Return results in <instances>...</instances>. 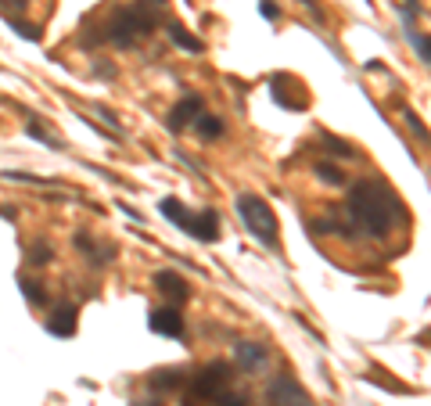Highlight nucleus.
<instances>
[{
    "label": "nucleus",
    "mask_w": 431,
    "mask_h": 406,
    "mask_svg": "<svg viewBox=\"0 0 431 406\" xmlns=\"http://www.w3.org/2000/svg\"><path fill=\"white\" fill-rule=\"evenodd\" d=\"M140 4L151 8V11H162V8H166V0H140Z\"/></svg>",
    "instance_id": "obj_30"
},
{
    "label": "nucleus",
    "mask_w": 431,
    "mask_h": 406,
    "mask_svg": "<svg viewBox=\"0 0 431 406\" xmlns=\"http://www.w3.org/2000/svg\"><path fill=\"white\" fill-rule=\"evenodd\" d=\"M184 234H191L194 241L201 245H212L220 241V216H216V209H201V212H187L180 223H177Z\"/></svg>",
    "instance_id": "obj_6"
},
{
    "label": "nucleus",
    "mask_w": 431,
    "mask_h": 406,
    "mask_svg": "<svg viewBox=\"0 0 431 406\" xmlns=\"http://www.w3.org/2000/svg\"><path fill=\"white\" fill-rule=\"evenodd\" d=\"M191 126H194V133L201 141H220L227 133V119H223V115H212V111H201Z\"/></svg>",
    "instance_id": "obj_13"
},
{
    "label": "nucleus",
    "mask_w": 431,
    "mask_h": 406,
    "mask_svg": "<svg viewBox=\"0 0 431 406\" xmlns=\"http://www.w3.org/2000/svg\"><path fill=\"white\" fill-rule=\"evenodd\" d=\"M406 40L413 43V50H417V57H420V65H427L431 62V50H427V36L413 26V22H406Z\"/></svg>",
    "instance_id": "obj_21"
},
{
    "label": "nucleus",
    "mask_w": 431,
    "mask_h": 406,
    "mask_svg": "<svg viewBox=\"0 0 431 406\" xmlns=\"http://www.w3.org/2000/svg\"><path fill=\"white\" fill-rule=\"evenodd\" d=\"M187 367H162V371H155L151 378H147V388H155L158 395L162 392H177L180 385H187Z\"/></svg>",
    "instance_id": "obj_12"
},
{
    "label": "nucleus",
    "mask_w": 431,
    "mask_h": 406,
    "mask_svg": "<svg viewBox=\"0 0 431 406\" xmlns=\"http://www.w3.org/2000/svg\"><path fill=\"white\" fill-rule=\"evenodd\" d=\"M205 111V101H201V94H187L173 111H169V119H166V126H169V133H184L198 115Z\"/></svg>",
    "instance_id": "obj_8"
},
{
    "label": "nucleus",
    "mask_w": 431,
    "mask_h": 406,
    "mask_svg": "<svg viewBox=\"0 0 431 406\" xmlns=\"http://www.w3.org/2000/svg\"><path fill=\"white\" fill-rule=\"evenodd\" d=\"M345 212H349V219L363 230V234L374 238V241H385L392 234L396 216H403L396 191L385 180H377V177H366V180L352 184Z\"/></svg>",
    "instance_id": "obj_1"
},
{
    "label": "nucleus",
    "mask_w": 431,
    "mask_h": 406,
    "mask_svg": "<svg viewBox=\"0 0 431 406\" xmlns=\"http://www.w3.org/2000/svg\"><path fill=\"white\" fill-rule=\"evenodd\" d=\"M26 133H29L33 141H40V144H47L50 151H62V148H65V144H62L58 137H54L50 130H43V126H40L36 119H29V123H26Z\"/></svg>",
    "instance_id": "obj_20"
},
{
    "label": "nucleus",
    "mask_w": 431,
    "mask_h": 406,
    "mask_svg": "<svg viewBox=\"0 0 431 406\" xmlns=\"http://www.w3.org/2000/svg\"><path fill=\"white\" fill-rule=\"evenodd\" d=\"M259 15L266 22H277L281 18V4H277V0H259Z\"/></svg>",
    "instance_id": "obj_25"
},
{
    "label": "nucleus",
    "mask_w": 431,
    "mask_h": 406,
    "mask_svg": "<svg viewBox=\"0 0 431 406\" xmlns=\"http://www.w3.org/2000/svg\"><path fill=\"white\" fill-rule=\"evenodd\" d=\"M130 406H166V402H162V395H144V399H133Z\"/></svg>",
    "instance_id": "obj_29"
},
{
    "label": "nucleus",
    "mask_w": 431,
    "mask_h": 406,
    "mask_svg": "<svg viewBox=\"0 0 431 406\" xmlns=\"http://www.w3.org/2000/svg\"><path fill=\"white\" fill-rule=\"evenodd\" d=\"M205 406H248V395L245 392H234V388H223V392H216Z\"/></svg>",
    "instance_id": "obj_22"
},
{
    "label": "nucleus",
    "mask_w": 431,
    "mask_h": 406,
    "mask_svg": "<svg viewBox=\"0 0 431 406\" xmlns=\"http://www.w3.org/2000/svg\"><path fill=\"white\" fill-rule=\"evenodd\" d=\"M18 287H22L26 302H29V306H36V309H43V306L50 302L47 284H43V280H36V277H29V273H22V277H18Z\"/></svg>",
    "instance_id": "obj_15"
},
{
    "label": "nucleus",
    "mask_w": 431,
    "mask_h": 406,
    "mask_svg": "<svg viewBox=\"0 0 431 406\" xmlns=\"http://www.w3.org/2000/svg\"><path fill=\"white\" fill-rule=\"evenodd\" d=\"M147 327L155 334H166V338H180L184 334V313L180 306H155L147 313Z\"/></svg>",
    "instance_id": "obj_7"
},
{
    "label": "nucleus",
    "mask_w": 431,
    "mask_h": 406,
    "mask_svg": "<svg viewBox=\"0 0 431 406\" xmlns=\"http://www.w3.org/2000/svg\"><path fill=\"white\" fill-rule=\"evenodd\" d=\"M76 317H79V309H76L72 302H62V306L50 309V317L43 320V327H47L54 338H72V334H76V324H79Z\"/></svg>",
    "instance_id": "obj_9"
},
{
    "label": "nucleus",
    "mask_w": 431,
    "mask_h": 406,
    "mask_svg": "<svg viewBox=\"0 0 431 406\" xmlns=\"http://www.w3.org/2000/svg\"><path fill=\"white\" fill-rule=\"evenodd\" d=\"M155 287H158V292L166 295L173 306H180V302L191 299V287H187V280H184L177 270H158V273H155Z\"/></svg>",
    "instance_id": "obj_11"
},
{
    "label": "nucleus",
    "mask_w": 431,
    "mask_h": 406,
    "mask_svg": "<svg viewBox=\"0 0 431 406\" xmlns=\"http://www.w3.org/2000/svg\"><path fill=\"white\" fill-rule=\"evenodd\" d=\"M403 119L410 123V130H413V133H417L420 141H427V130H424V123L417 119V111H413V108H403Z\"/></svg>",
    "instance_id": "obj_26"
},
{
    "label": "nucleus",
    "mask_w": 431,
    "mask_h": 406,
    "mask_svg": "<svg viewBox=\"0 0 431 406\" xmlns=\"http://www.w3.org/2000/svg\"><path fill=\"white\" fill-rule=\"evenodd\" d=\"M11 8H15V11H26L29 0H0V11H11Z\"/></svg>",
    "instance_id": "obj_28"
},
{
    "label": "nucleus",
    "mask_w": 431,
    "mask_h": 406,
    "mask_svg": "<svg viewBox=\"0 0 431 406\" xmlns=\"http://www.w3.org/2000/svg\"><path fill=\"white\" fill-rule=\"evenodd\" d=\"M234 378H237L234 374V363H227V360H212V363L198 367L194 374H187V395H184L180 406H205L216 392L230 388Z\"/></svg>",
    "instance_id": "obj_3"
},
{
    "label": "nucleus",
    "mask_w": 431,
    "mask_h": 406,
    "mask_svg": "<svg viewBox=\"0 0 431 406\" xmlns=\"http://www.w3.org/2000/svg\"><path fill=\"white\" fill-rule=\"evenodd\" d=\"M313 172H316V180H320V184H331V187H345V180H349L335 162H316Z\"/></svg>",
    "instance_id": "obj_16"
},
{
    "label": "nucleus",
    "mask_w": 431,
    "mask_h": 406,
    "mask_svg": "<svg viewBox=\"0 0 431 406\" xmlns=\"http://www.w3.org/2000/svg\"><path fill=\"white\" fill-rule=\"evenodd\" d=\"M119 209H123V212H126L130 219H137V223H140V212H137V209H130V205H119Z\"/></svg>",
    "instance_id": "obj_31"
},
{
    "label": "nucleus",
    "mask_w": 431,
    "mask_h": 406,
    "mask_svg": "<svg viewBox=\"0 0 431 406\" xmlns=\"http://www.w3.org/2000/svg\"><path fill=\"white\" fill-rule=\"evenodd\" d=\"M4 22H8V26H11V29H15L22 40H29V43H40V40H43V29H40V26H33V22H22V18H15L11 11H4Z\"/></svg>",
    "instance_id": "obj_17"
},
{
    "label": "nucleus",
    "mask_w": 431,
    "mask_h": 406,
    "mask_svg": "<svg viewBox=\"0 0 431 406\" xmlns=\"http://www.w3.org/2000/svg\"><path fill=\"white\" fill-rule=\"evenodd\" d=\"M155 26H158V18H155V11L144 8V4L116 8L112 15H108V22H104L101 40H104V43H116V47L126 50V47H137L140 40H147V36L155 33Z\"/></svg>",
    "instance_id": "obj_2"
},
{
    "label": "nucleus",
    "mask_w": 431,
    "mask_h": 406,
    "mask_svg": "<svg viewBox=\"0 0 431 406\" xmlns=\"http://www.w3.org/2000/svg\"><path fill=\"white\" fill-rule=\"evenodd\" d=\"M4 180H15V184H29V187H58L54 180H43V177H33V172H18V169H11V172H4Z\"/></svg>",
    "instance_id": "obj_24"
},
{
    "label": "nucleus",
    "mask_w": 431,
    "mask_h": 406,
    "mask_svg": "<svg viewBox=\"0 0 431 406\" xmlns=\"http://www.w3.org/2000/svg\"><path fill=\"white\" fill-rule=\"evenodd\" d=\"M26 259H29V266H47V263H54V245L43 241V238H36V241L29 245Z\"/></svg>",
    "instance_id": "obj_18"
},
{
    "label": "nucleus",
    "mask_w": 431,
    "mask_h": 406,
    "mask_svg": "<svg viewBox=\"0 0 431 406\" xmlns=\"http://www.w3.org/2000/svg\"><path fill=\"white\" fill-rule=\"evenodd\" d=\"M237 216H241V223H245V230L259 241V245H266V248H277V241H281V234H277V216H274V209H269L259 194H237Z\"/></svg>",
    "instance_id": "obj_4"
},
{
    "label": "nucleus",
    "mask_w": 431,
    "mask_h": 406,
    "mask_svg": "<svg viewBox=\"0 0 431 406\" xmlns=\"http://www.w3.org/2000/svg\"><path fill=\"white\" fill-rule=\"evenodd\" d=\"M166 36H169L180 50H191V54H201V50H205V40L194 36L191 29H184L180 22H169V26H166Z\"/></svg>",
    "instance_id": "obj_14"
},
{
    "label": "nucleus",
    "mask_w": 431,
    "mask_h": 406,
    "mask_svg": "<svg viewBox=\"0 0 431 406\" xmlns=\"http://www.w3.org/2000/svg\"><path fill=\"white\" fill-rule=\"evenodd\" d=\"M97 111H101V119H104V123H108V126H112V130H116V133H123V123H119V115H116V111H112V108H97Z\"/></svg>",
    "instance_id": "obj_27"
},
{
    "label": "nucleus",
    "mask_w": 431,
    "mask_h": 406,
    "mask_svg": "<svg viewBox=\"0 0 431 406\" xmlns=\"http://www.w3.org/2000/svg\"><path fill=\"white\" fill-rule=\"evenodd\" d=\"M158 212L166 216V219H173V223H180V219L187 216V205H184L180 198H162V202H158Z\"/></svg>",
    "instance_id": "obj_23"
},
{
    "label": "nucleus",
    "mask_w": 431,
    "mask_h": 406,
    "mask_svg": "<svg viewBox=\"0 0 431 406\" xmlns=\"http://www.w3.org/2000/svg\"><path fill=\"white\" fill-rule=\"evenodd\" d=\"M266 402L269 406H313L309 392L291 374H277L274 381L266 385Z\"/></svg>",
    "instance_id": "obj_5"
},
{
    "label": "nucleus",
    "mask_w": 431,
    "mask_h": 406,
    "mask_svg": "<svg viewBox=\"0 0 431 406\" xmlns=\"http://www.w3.org/2000/svg\"><path fill=\"white\" fill-rule=\"evenodd\" d=\"M320 141H323V148H328L331 155H338V158H356V148H352L349 141H342V137H335V133H328V130H323V133H320Z\"/></svg>",
    "instance_id": "obj_19"
},
{
    "label": "nucleus",
    "mask_w": 431,
    "mask_h": 406,
    "mask_svg": "<svg viewBox=\"0 0 431 406\" xmlns=\"http://www.w3.org/2000/svg\"><path fill=\"white\" fill-rule=\"evenodd\" d=\"M234 360H237V367H245V374H259L269 363V349L259 345V341H237L234 345Z\"/></svg>",
    "instance_id": "obj_10"
}]
</instances>
